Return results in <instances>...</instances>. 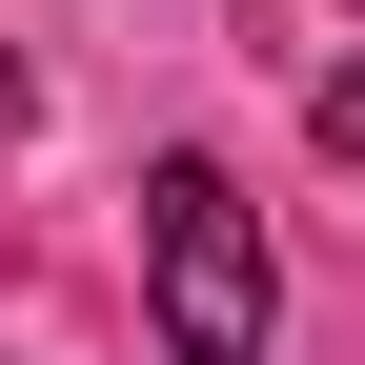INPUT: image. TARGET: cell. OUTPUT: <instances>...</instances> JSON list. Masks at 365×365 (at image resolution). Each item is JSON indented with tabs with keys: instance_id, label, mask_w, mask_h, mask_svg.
Wrapping results in <instances>:
<instances>
[{
	"instance_id": "1",
	"label": "cell",
	"mask_w": 365,
	"mask_h": 365,
	"mask_svg": "<svg viewBox=\"0 0 365 365\" xmlns=\"http://www.w3.org/2000/svg\"><path fill=\"white\" fill-rule=\"evenodd\" d=\"M143 284H163V365H264V203L223 163H143Z\"/></svg>"
},
{
	"instance_id": "2",
	"label": "cell",
	"mask_w": 365,
	"mask_h": 365,
	"mask_svg": "<svg viewBox=\"0 0 365 365\" xmlns=\"http://www.w3.org/2000/svg\"><path fill=\"white\" fill-rule=\"evenodd\" d=\"M325 163H365V61H345V81H325Z\"/></svg>"
}]
</instances>
